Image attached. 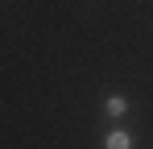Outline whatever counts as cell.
<instances>
[{
	"mask_svg": "<svg viewBox=\"0 0 153 149\" xmlns=\"http://www.w3.org/2000/svg\"><path fill=\"white\" fill-rule=\"evenodd\" d=\"M103 112H108L112 120H120V116H128V112H132V99H128V95H116V91H112V95L103 99Z\"/></svg>",
	"mask_w": 153,
	"mask_h": 149,
	"instance_id": "obj_2",
	"label": "cell"
},
{
	"mask_svg": "<svg viewBox=\"0 0 153 149\" xmlns=\"http://www.w3.org/2000/svg\"><path fill=\"white\" fill-rule=\"evenodd\" d=\"M103 149H137V137L128 128H108L103 133Z\"/></svg>",
	"mask_w": 153,
	"mask_h": 149,
	"instance_id": "obj_1",
	"label": "cell"
}]
</instances>
